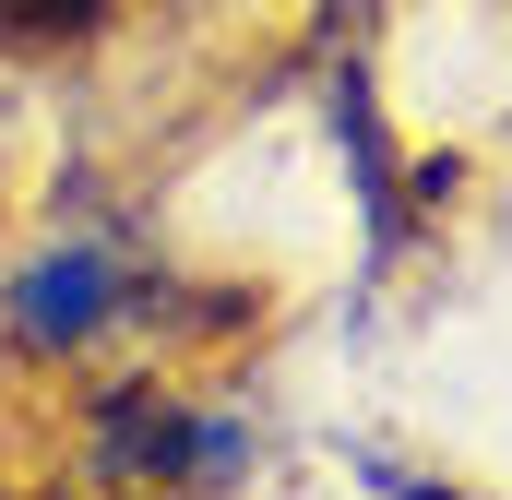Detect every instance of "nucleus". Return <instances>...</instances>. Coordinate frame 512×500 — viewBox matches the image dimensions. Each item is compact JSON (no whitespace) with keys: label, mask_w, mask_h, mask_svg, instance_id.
I'll return each mask as SVG.
<instances>
[{"label":"nucleus","mask_w":512,"mask_h":500,"mask_svg":"<svg viewBox=\"0 0 512 500\" xmlns=\"http://www.w3.org/2000/svg\"><path fill=\"white\" fill-rule=\"evenodd\" d=\"M120 298H131L120 239H48V250H24V262H12V286H0L12 346H36V358H84V346H108Z\"/></svg>","instance_id":"obj_1"}]
</instances>
